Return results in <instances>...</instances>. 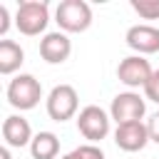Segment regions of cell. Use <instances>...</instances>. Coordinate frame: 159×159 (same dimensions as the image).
Returning a JSON list of instances; mask_svg holds the SVG:
<instances>
[{"label": "cell", "mask_w": 159, "mask_h": 159, "mask_svg": "<svg viewBox=\"0 0 159 159\" xmlns=\"http://www.w3.org/2000/svg\"><path fill=\"white\" fill-rule=\"evenodd\" d=\"M55 22L62 32H84L92 25V7L84 0H62L55 10Z\"/></svg>", "instance_id": "6da1fadb"}, {"label": "cell", "mask_w": 159, "mask_h": 159, "mask_svg": "<svg viewBox=\"0 0 159 159\" xmlns=\"http://www.w3.org/2000/svg\"><path fill=\"white\" fill-rule=\"evenodd\" d=\"M50 22V7L47 2H40V0H25L17 5V12H15V25L22 35L27 37H35L40 32H45Z\"/></svg>", "instance_id": "7a4b0ae2"}, {"label": "cell", "mask_w": 159, "mask_h": 159, "mask_svg": "<svg viewBox=\"0 0 159 159\" xmlns=\"http://www.w3.org/2000/svg\"><path fill=\"white\" fill-rule=\"evenodd\" d=\"M42 99V84L32 75H17L7 84V102L15 109H32Z\"/></svg>", "instance_id": "3957f363"}, {"label": "cell", "mask_w": 159, "mask_h": 159, "mask_svg": "<svg viewBox=\"0 0 159 159\" xmlns=\"http://www.w3.org/2000/svg\"><path fill=\"white\" fill-rule=\"evenodd\" d=\"M77 107H80V97H77V89L72 84H57L50 89L47 94V114L55 119V122H67L77 114Z\"/></svg>", "instance_id": "277c9868"}, {"label": "cell", "mask_w": 159, "mask_h": 159, "mask_svg": "<svg viewBox=\"0 0 159 159\" xmlns=\"http://www.w3.org/2000/svg\"><path fill=\"white\" fill-rule=\"evenodd\" d=\"M109 122H112V117L97 104H87L77 114V129L84 139H89V144H94L109 134Z\"/></svg>", "instance_id": "5b68a950"}, {"label": "cell", "mask_w": 159, "mask_h": 159, "mask_svg": "<svg viewBox=\"0 0 159 159\" xmlns=\"http://www.w3.org/2000/svg\"><path fill=\"white\" fill-rule=\"evenodd\" d=\"M144 114H147V102H144V97H139L137 92H119V94L112 99L109 117H112L117 124L142 122Z\"/></svg>", "instance_id": "8992f818"}, {"label": "cell", "mask_w": 159, "mask_h": 159, "mask_svg": "<svg viewBox=\"0 0 159 159\" xmlns=\"http://www.w3.org/2000/svg\"><path fill=\"white\" fill-rule=\"evenodd\" d=\"M152 75H154V70H152L149 60H144L142 55H129L117 67L119 82L127 84V87H132V89L134 87H147V82L152 80Z\"/></svg>", "instance_id": "52a82bcc"}, {"label": "cell", "mask_w": 159, "mask_h": 159, "mask_svg": "<svg viewBox=\"0 0 159 159\" xmlns=\"http://www.w3.org/2000/svg\"><path fill=\"white\" fill-rule=\"evenodd\" d=\"M149 129L144 122H129V124H117L114 129V144L122 152H142L149 144Z\"/></svg>", "instance_id": "ba28073f"}, {"label": "cell", "mask_w": 159, "mask_h": 159, "mask_svg": "<svg viewBox=\"0 0 159 159\" xmlns=\"http://www.w3.org/2000/svg\"><path fill=\"white\" fill-rule=\"evenodd\" d=\"M124 40L139 55H154V52H159V27H154V25H132L127 30Z\"/></svg>", "instance_id": "9c48e42d"}, {"label": "cell", "mask_w": 159, "mask_h": 159, "mask_svg": "<svg viewBox=\"0 0 159 159\" xmlns=\"http://www.w3.org/2000/svg\"><path fill=\"white\" fill-rule=\"evenodd\" d=\"M72 52V42L65 32H47L40 40V55L50 65H62Z\"/></svg>", "instance_id": "30bf717a"}, {"label": "cell", "mask_w": 159, "mask_h": 159, "mask_svg": "<svg viewBox=\"0 0 159 159\" xmlns=\"http://www.w3.org/2000/svg\"><path fill=\"white\" fill-rule=\"evenodd\" d=\"M2 139L7 147H27L32 142V129L30 122L20 114H10L2 122Z\"/></svg>", "instance_id": "8fae6325"}, {"label": "cell", "mask_w": 159, "mask_h": 159, "mask_svg": "<svg viewBox=\"0 0 159 159\" xmlns=\"http://www.w3.org/2000/svg\"><path fill=\"white\" fill-rule=\"evenodd\" d=\"M25 62V52L15 40H0V75H12Z\"/></svg>", "instance_id": "7c38bea8"}, {"label": "cell", "mask_w": 159, "mask_h": 159, "mask_svg": "<svg viewBox=\"0 0 159 159\" xmlns=\"http://www.w3.org/2000/svg\"><path fill=\"white\" fill-rule=\"evenodd\" d=\"M57 152H60V139L52 132H37L30 142L32 159H55Z\"/></svg>", "instance_id": "4fadbf2b"}, {"label": "cell", "mask_w": 159, "mask_h": 159, "mask_svg": "<svg viewBox=\"0 0 159 159\" xmlns=\"http://www.w3.org/2000/svg\"><path fill=\"white\" fill-rule=\"evenodd\" d=\"M132 10L144 20H159V0H132Z\"/></svg>", "instance_id": "5bb4252c"}, {"label": "cell", "mask_w": 159, "mask_h": 159, "mask_svg": "<svg viewBox=\"0 0 159 159\" xmlns=\"http://www.w3.org/2000/svg\"><path fill=\"white\" fill-rule=\"evenodd\" d=\"M60 159H104V154H102V149L94 147V144H82V147L67 152V154L60 157Z\"/></svg>", "instance_id": "9a60e30c"}, {"label": "cell", "mask_w": 159, "mask_h": 159, "mask_svg": "<svg viewBox=\"0 0 159 159\" xmlns=\"http://www.w3.org/2000/svg\"><path fill=\"white\" fill-rule=\"evenodd\" d=\"M144 94H147L149 102H157V104H159V70H154L152 80H149L147 87H144Z\"/></svg>", "instance_id": "2e32d148"}, {"label": "cell", "mask_w": 159, "mask_h": 159, "mask_svg": "<svg viewBox=\"0 0 159 159\" xmlns=\"http://www.w3.org/2000/svg\"><path fill=\"white\" fill-rule=\"evenodd\" d=\"M147 129H149V139H152L154 144H159V112L149 117V122H147Z\"/></svg>", "instance_id": "e0dca14e"}, {"label": "cell", "mask_w": 159, "mask_h": 159, "mask_svg": "<svg viewBox=\"0 0 159 159\" xmlns=\"http://www.w3.org/2000/svg\"><path fill=\"white\" fill-rule=\"evenodd\" d=\"M10 30V15H7V7L0 5V35H7Z\"/></svg>", "instance_id": "ac0fdd59"}, {"label": "cell", "mask_w": 159, "mask_h": 159, "mask_svg": "<svg viewBox=\"0 0 159 159\" xmlns=\"http://www.w3.org/2000/svg\"><path fill=\"white\" fill-rule=\"evenodd\" d=\"M0 159H12V157H10V149H7V147H2V149H0Z\"/></svg>", "instance_id": "d6986e66"}]
</instances>
